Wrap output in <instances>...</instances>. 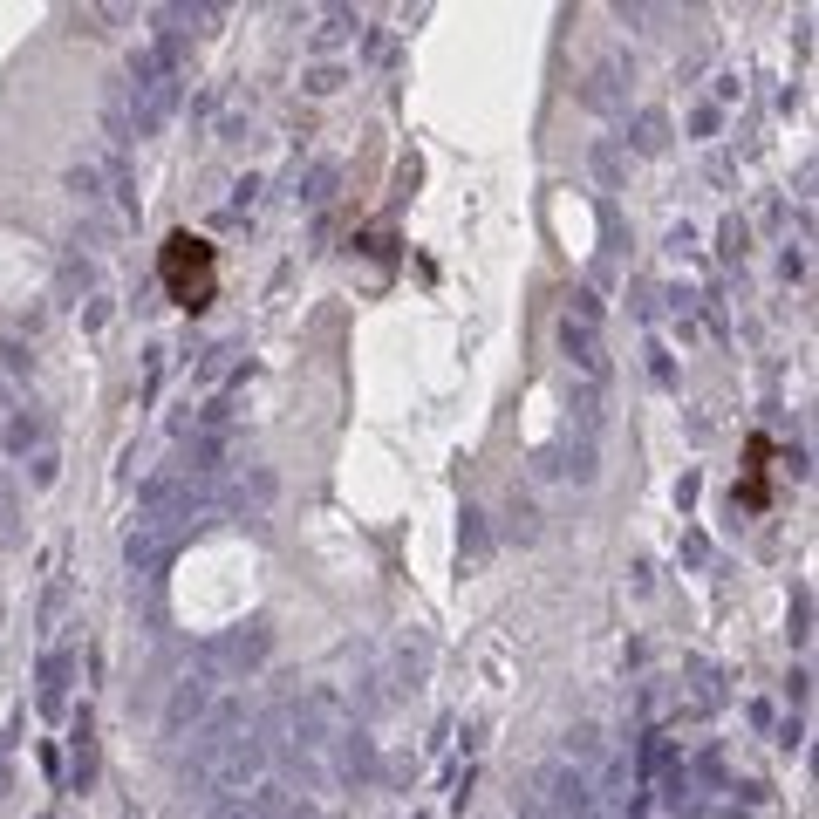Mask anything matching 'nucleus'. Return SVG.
<instances>
[{"mask_svg":"<svg viewBox=\"0 0 819 819\" xmlns=\"http://www.w3.org/2000/svg\"><path fill=\"white\" fill-rule=\"evenodd\" d=\"M185 533H192L185 519H137V526H130V540H123L130 574H157V567L178 553V540H185Z\"/></svg>","mask_w":819,"mask_h":819,"instance_id":"1","label":"nucleus"},{"mask_svg":"<svg viewBox=\"0 0 819 819\" xmlns=\"http://www.w3.org/2000/svg\"><path fill=\"white\" fill-rule=\"evenodd\" d=\"M212 683H219V669L198 663L178 690H171V703H164V738H185V731H198L205 717H212Z\"/></svg>","mask_w":819,"mask_h":819,"instance_id":"2","label":"nucleus"},{"mask_svg":"<svg viewBox=\"0 0 819 819\" xmlns=\"http://www.w3.org/2000/svg\"><path fill=\"white\" fill-rule=\"evenodd\" d=\"M273 656V628L267 622H246V628H233L226 642H212L198 663H212V669H226V676H253V669Z\"/></svg>","mask_w":819,"mask_h":819,"instance_id":"3","label":"nucleus"},{"mask_svg":"<svg viewBox=\"0 0 819 819\" xmlns=\"http://www.w3.org/2000/svg\"><path fill=\"white\" fill-rule=\"evenodd\" d=\"M178 103H185V82L178 76L137 82V89H130V137H157L164 123L178 117Z\"/></svg>","mask_w":819,"mask_h":819,"instance_id":"4","label":"nucleus"},{"mask_svg":"<svg viewBox=\"0 0 819 819\" xmlns=\"http://www.w3.org/2000/svg\"><path fill=\"white\" fill-rule=\"evenodd\" d=\"M335 779H349V785H369L376 779V744H369V731L362 724H349L342 738H335V765H328Z\"/></svg>","mask_w":819,"mask_h":819,"instance_id":"5","label":"nucleus"},{"mask_svg":"<svg viewBox=\"0 0 819 819\" xmlns=\"http://www.w3.org/2000/svg\"><path fill=\"white\" fill-rule=\"evenodd\" d=\"M560 355H567V362L581 369L587 383H601V369H608V355H601V335H594L587 321H574V314L560 321Z\"/></svg>","mask_w":819,"mask_h":819,"instance_id":"6","label":"nucleus"},{"mask_svg":"<svg viewBox=\"0 0 819 819\" xmlns=\"http://www.w3.org/2000/svg\"><path fill=\"white\" fill-rule=\"evenodd\" d=\"M424 676H430V635L424 628H403L396 649H390V683H410V690H417Z\"/></svg>","mask_w":819,"mask_h":819,"instance_id":"7","label":"nucleus"},{"mask_svg":"<svg viewBox=\"0 0 819 819\" xmlns=\"http://www.w3.org/2000/svg\"><path fill=\"white\" fill-rule=\"evenodd\" d=\"M540 471L546 478H574V485H594V444L587 437H574V444H553V451H540Z\"/></svg>","mask_w":819,"mask_h":819,"instance_id":"8","label":"nucleus"},{"mask_svg":"<svg viewBox=\"0 0 819 819\" xmlns=\"http://www.w3.org/2000/svg\"><path fill=\"white\" fill-rule=\"evenodd\" d=\"M62 192L76 198L82 212H96V205H103V164H89V157L69 164V171H62Z\"/></svg>","mask_w":819,"mask_h":819,"instance_id":"9","label":"nucleus"},{"mask_svg":"<svg viewBox=\"0 0 819 819\" xmlns=\"http://www.w3.org/2000/svg\"><path fill=\"white\" fill-rule=\"evenodd\" d=\"M0 437H7V451H41V444H48V417H41V410H14V417L0 424Z\"/></svg>","mask_w":819,"mask_h":819,"instance_id":"10","label":"nucleus"},{"mask_svg":"<svg viewBox=\"0 0 819 819\" xmlns=\"http://www.w3.org/2000/svg\"><path fill=\"white\" fill-rule=\"evenodd\" d=\"M581 103H587V110H622V62H601V69L587 76Z\"/></svg>","mask_w":819,"mask_h":819,"instance_id":"11","label":"nucleus"},{"mask_svg":"<svg viewBox=\"0 0 819 819\" xmlns=\"http://www.w3.org/2000/svg\"><path fill=\"white\" fill-rule=\"evenodd\" d=\"M628 144H635L642 157L669 151V117H663V110H635V123H628Z\"/></svg>","mask_w":819,"mask_h":819,"instance_id":"12","label":"nucleus"},{"mask_svg":"<svg viewBox=\"0 0 819 819\" xmlns=\"http://www.w3.org/2000/svg\"><path fill=\"white\" fill-rule=\"evenodd\" d=\"M205 21H212V7H157V35H185L192 41Z\"/></svg>","mask_w":819,"mask_h":819,"instance_id":"13","label":"nucleus"},{"mask_svg":"<svg viewBox=\"0 0 819 819\" xmlns=\"http://www.w3.org/2000/svg\"><path fill=\"white\" fill-rule=\"evenodd\" d=\"M506 533H512V540H519V546H526V540H533V533H540V506L512 492V506H506Z\"/></svg>","mask_w":819,"mask_h":819,"instance_id":"14","label":"nucleus"},{"mask_svg":"<svg viewBox=\"0 0 819 819\" xmlns=\"http://www.w3.org/2000/svg\"><path fill=\"white\" fill-rule=\"evenodd\" d=\"M574 424H581V437L594 444V430H601V390H594V383L574 390Z\"/></svg>","mask_w":819,"mask_h":819,"instance_id":"15","label":"nucleus"},{"mask_svg":"<svg viewBox=\"0 0 819 819\" xmlns=\"http://www.w3.org/2000/svg\"><path fill=\"white\" fill-rule=\"evenodd\" d=\"M349 28H355V14H342V7H335V14H321V28H314V48H342V41H349Z\"/></svg>","mask_w":819,"mask_h":819,"instance_id":"16","label":"nucleus"},{"mask_svg":"<svg viewBox=\"0 0 819 819\" xmlns=\"http://www.w3.org/2000/svg\"><path fill=\"white\" fill-rule=\"evenodd\" d=\"M14 519H21V492H14V478L0 471V540H14V533H21Z\"/></svg>","mask_w":819,"mask_h":819,"instance_id":"17","label":"nucleus"},{"mask_svg":"<svg viewBox=\"0 0 819 819\" xmlns=\"http://www.w3.org/2000/svg\"><path fill=\"white\" fill-rule=\"evenodd\" d=\"M103 123H110V144H130V96H110V103H103Z\"/></svg>","mask_w":819,"mask_h":819,"instance_id":"18","label":"nucleus"},{"mask_svg":"<svg viewBox=\"0 0 819 819\" xmlns=\"http://www.w3.org/2000/svg\"><path fill=\"white\" fill-rule=\"evenodd\" d=\"M62 676H69V656H48V663H41V703H48V710L62 703Z\"/></svg>","mask_w":819,"mask_h":819,"instance_id":"19","label":"nucleus"},{"mask_svg":"<svg viewBox=\"0 0 819 819\" xmlns=\"http://www.w3.org/2000/svg\"><path fill=\"white\" fill-rule=\"evenodd\" d=\"M744 246H751V226H744V219H724V233H717V253H724V260H744Z\"/></svg>","mask_w":819,"mask_h":819,"instance_id":"20","label":"nucleus"},{"mask_svg":"<svg viewBox=\"0 0 819 819\" xmlns=\"http://www.w3.org/2000/svg\"><path fill=\"white\" fill-rule=\"evenodd\" d=\"M89 280H96V267H89L82 253H69V260H62V294H82Z\"/></svg>","mask_w":819,"mask_h":819,"instance_id":"21","label":"nucleus"},{"mask_svg":"<svg viewBox=\"0 0 819 819\" xmlns=\"http://www.w3.org/2000/svg\"><path fill=\"white\" fill-rule=\"evenodd\" d=\"M0 369H7V376H28V369H35V349H28V342H0Z\"/></svg>","mask_w":819,"mask_h":819,"instance_id":"22","label":"nucleus"},{"mask_svg":"<svg viewBox=\"0 0 819 819\" xmlns=\"http://www.w3.org/2000/svg\"><path fill=\"white\" fill-rule=\"evenodd\" d=\"M335 178H342L335 164H314V171H308V192H301V198H308V205H321V198L335 192Z\"/></svg>","mask_w":819,"mask_h":819,"instance_id":"23","label":"nucleus"},{"mask_svg":"<svg viewBox=\"0 0 819 819\" xmlns=\"http://www.w3.org/2000/svg\"><path fill=\"white\" fill-rule=\"evenodd\" d=\"M485 546H492V533H485V512H465V553H471V560H485Z\"/></svg>","mask_w":819,"mask_h":819,"instance_id":"24","label":"nucleus"},{"mask_svg":"<svg viewBox=\"0 0 819 819\" xmlns=\"http://www.w3.org/2000/svg\"><path fill=\"white\" fill-rule=\"evenodd\" d=\"M594 171H601V185H615L622 178V151L615 144H594Z\"/></svg>","mask_w":819,"mask_h":819,"instance_id":"25","label":"nucleus"},{"mask_svg":"<svg viewBox=\"0 0 819 819\" xmlns=\"http://www.w3.org/2000/svg\"><path fill=\"white\" fill-rule=\"evenodd\" d=\"M690 683H697V703H717V669L703 663V656L690 663Z\"/></svg>","mask_w":819,"mask_h":819,"instance_id":"26","label":"nucleus"},{"mask_svg":"<svg viewBox=\"0 0 819 819\" xmlns=\"http://www.w3.org/2000/svg\"><path fill=\"white\" fill-rule=\"evenodd\" d=\"M308 89H314V96H335V89H342V69H335V62L308 69Z\"/></svg>","mask_w":819,"mask_h":819,"instance_id":"27","label":"nucleus"},{"mask_svg":"<svg viewBox=\"0 0 819 819\" xmlns=\"http://www.w3.org/2000/svg\"><path fill=\"white\" fill-rule=\"evenodd\" d=\"M55 465H62L55 451H35V471H28V485H55Z\"/></svg>","mask_w":819,"mask_h":819,"instance_id":"28","label":"nucleus"},{"mask_svg":"<svg viewBox=\"0 0 819 819\" xmlns=\"http://www.w3.org/2000/svg\"><path fill=\"white\" fill-rule=\"evenodd\" d=\"M717 123H724V117H717V103H703L697 117H690V130H697V137H717Z\"/></svg>","mask_w":819,"mask_h":819,"instance_id":"29","label":"nucleus"},{"mask_svg":"<svg viewBox=\"0 0 819 819\" xmlns=\"http://www.w3.org/2000/svg\"><path fill=\"white\" fill-rule=\"evenodd\" d=\"M0 410H7V390H0Z\"/></svg>","mask_w":819,"mask_h":819,"instance_id":"30","label":"nucleus"}]
</instances>
